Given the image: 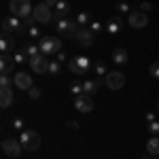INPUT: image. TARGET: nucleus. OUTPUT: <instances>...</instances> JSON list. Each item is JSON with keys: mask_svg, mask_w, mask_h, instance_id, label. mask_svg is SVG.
I'll return each mask as SVG.
<instances>
[{"mask_svg": "<svg viewBox=\"0 0 159 159\" xmlns=\"http://www.w3.org/2000/svg\"><path fill=\"white\" fill-rule=\"evenodd\" d=\"M57 2L60 0H45V4H49V7H57Z\"/></svg>", "mask_w": 159, "mask_h": 159, "instance_id": "39", "label": "nucleus"}, {"mask_svg": "<svg viewBox=\"0 0 159 159\" xmlns=\"http://www.w3.org/2000/svg\"><path fill=\"white\" fill-rule=\"evenodd\" d=\"M148 132L153 136H159V121H151L148 123Z\"/></svg>", "mask_w": 159, "mask_h": 159, "instance_id": "29", "label": "nucleus"}, {"mask_svg": "<svg viewBox=\"0 0 159 159\" xmlns=\"http://www.w3.org/2000/svg\"><path fill=\"white\" fill-rule=\"evenodd\" d=\"M9 9H11V15L19 17V19H25V17H32L34 4L30 0H11L9 2Z\"/></svg>", "mask_w": 159, "mask_h": 159, "instance_id": "1", "label": "nucleus"}, {"mask_svg": "<svg viewBox=\"0 0 159 159\" xmlns=\"http://www.w3.org/2000/svg\"><path fill=\"white\" fill-rule=\"evenodd\" d=\"M142 159H151V157H142Z\"/></svg>", "mask_w": 159, "mask_h": 159, "instance_id": "40", "label": "nucleus"}, {"mask_svg": "<svg viewBox=\"0 0 159 159\" xmlns=\"http://www.w3.org/2000/svg\"><path fill=\"white\" fill-rule=\"evenodd\" d=\"M121 25H123L121 15H115V17L108 21V25H106V32H110V34H117V32H121Z\"/></svg>", "mask_w": 159, "mask_h": 159, "instance_id": "18", "label": "nucleus"}, {"mask_svg": "<svg viewBox=\"0 0 159 159\" xmlns=\"http://www.w3.org/2000/svg\"><path fill=\"white\" fill-rule=\"evenodd\" d=\"M11 32H21V19L15 15L2 19V34H11Z\"/></svg>", "mask_w": 159, "mask_h": 159, "instance_id": "12", "label": "nucleus"}, {"mask_svg": "<svg viewBox=\"0 0 159 159\" xmlns=\"http://www.w3.org/2000/svg\"><path fill=\"white\" fill-rule=\"evenodd\" d=\"M24 51H25L28 57H34V55L40 53V47H38V45H28V47H24Z\"/></svg>", "mask_w": 159, "mask_h": 159, "instance_id": "23", "label": "nucleus"}, {"mask_svg": "<svg viewBox=\"0 0 159 159\" xmlns=\"http://www.w3.org/2000/svg\"><path fill=\"white\" fill-rule=\"evenodd\" d=\"M2 151H4V155L7 157H19L21 155V151H24V144H21V140H17V138H4L2 140Z\"/></svg>", "mask_w": 159, "mask_h": 159, "instance_id": "6", "label": "nucleus"}, {"mask_svg": "<svg viewBox=\"0 0 159 159\" xmlns=\"http://www.w3.org/2000/svg\"><path fill=\"white\" fill-rule=\"evenodd\" d=\"M13 66H17V64H15V60H13V55L2 53V60H0V72H2V74H11Z\"/></svg>", "mask_w": 159, "mask_h": 159, "instance_id": "15", "label": "nucleus"}, {"mask_svg": "<svg viewBox=\"0 0 159 159\" xmlns=\"http://www.w3.org/2000/svg\"><path fill=\"white\" fill-rule=\"evenodd\" d=\"M117 13H132V7L127 2H119L117 4Z\"/></svg>", "mask_w": 159, "mask_h": 159, "instance_id": "28", "label": "nucleus"}, {"mask_svg": "<svg viewBox=\"0 0 159 159\" xmlns=\"http://www.w3.org/2000/svg\"><path fill=\"white\" fill-rule=\"evenodd\" d=\"M91 68H93V64H91V60L85 57V55H76V57H72L70 64H68V70L72 74H85L87 70H91Z\"/></svg>", "mask_w": 159, "mask_h": 159, "instance_id": "4", "label": "nucleus"}, {"mask_svg": "<svg viewBox=\"0 0 159 159\" xmlns=\"http://www.w3.org/2000/svg\"><path fill=\"white\" fill-rule=\"evenodd\" d=\"M30 68H32V72H36V74H47L49 72V60H47V55L38 53L34 57H30Z\"/></svg>", "mask_w": 159, "mask_h": 159, "instance_id": "8", "label": "nucleus"}, {"mask_svg": "<svg viewBox=\"0 0 159 159\" xmlns=\"http://www.w3.org/2000/svg\"><path fill=\"white\" fill-rule=\"evenodd\" d=\"M68 127H70V129H79V123L76 121H68Z\"/></svg>", "mask_w": 159, "mask_h": 159, "instance_id": "37", "label": "nucleus"}, {"mask_svg": "<svg viewBox=\"0 0 159 159\" xmlns=\"http://www.w3.org/2000/svg\"><path fill=\"white\" fill-rule=\"evenodd\" d=\"M28 93H30V98H32V100L40 98V89H38V87H30V89H28Z\"/></svg>", "mask_w": 159, "mask_h": 159, "instance_id": "31", "label": "nucleus"}, {"mask_svg": "<svg viewBox=\"0 0 159 159\" xmlns=\"http://www.w3.org/2000/svg\"><path fill=\"white\" fill-rule=\"evenodd\" d=\"M104 85L108 87V89H112V91L121 89V87L125 85V74H123V72H117V70H112V72H108L106 76H104Z\"/></svg>", "mask_w": 159, "mask_h": 159, "instance_id": "9", "label": "nucleus"}, {"mask_svg": "<svg viewBox=\"0 0 159 159\" xmlns=\"http://www.w3.org/2000/svg\"><path fill=\"white\" fill-rule=\"evenodd\" d=\"M13 127L17 129V132H24L25 127H24V121L21 119H13Z\"/></svg>", "mask_w": 159, "mask_h": 159, "instance_id": "33", "label": "nucleus"}, {"mask_svg": "<svg viewBox=\"0 0 159 159\" xmlns=\"http://www.w3.org/2000/svg\"><path fill=\"white\" fill-rule=\"evenodd\" d=\"M127 24L132 25L134 30H142V28L148 25V15L142 13V11H132L127 15Z\"/></svg>", "mask_w": 159, "mask_h": 159, "instance_id": "10", "label": "nucleus"}, {"mask_svg": "<svg viewBox=\"0 0 159 159\" xmlns=\"http://www.w3.org/2000/svg\"><path fill=\"white\" fill-rule=\"evenodd\" d=\"M157 110H159V104H157Z\"/></svg>", "mask_w": 159, "mask_h": 159, "instance_id": "41", "label": "nucleus"}, {"mask_svg": "<svg viewBox=\"0 0 159 159\" xmlns=\"http://www.w3.org/2000/svg\"><path fill=\"white\" fill-rule=\"evenodd\" d=\"M61 72V61H49V74H60Z\"/></svg>", "mask_w": 159, "mask_h": 159, "instance_id": "25", "label": "nucleus"}, {"mask_svg": "<svg viewBox=\"0 0 159 159\" xmlns=\"http://www.w3.org/2000/svg\"><path fill=\"white\" fill-rule=\"evenodd\" d=\"M127 60H129V53H127V49L117 47V49L112 51V61H115V64L123 66V64H127Z\"/></svg>", "mask_w": 159, "mask_h": 159, "instance_id": "17", "label": "nucleus"}, {"mask_svg": "<svg viewBox=\"0 0 159 159\" xmlns=\"http://www.w3.org/2000/svg\"><path fill=\"white\" fill-rule=\"evenodd\" d=\"M57 61H66V53H64V51L57 53Z\"/></svg>", "mask_w": 159, "mask_h": 159, "instance_id": "38", "label": "nucleus"}, {"mask_svg": "<svg viewBox=\"0 0 159 159\" xmlns=\"http://www.w3.org/2000/svg\"><path fill=\"white\" fill-rule=\"evenodd\" d=\"M91 21H93V19H91L89 13H79V15H76V24L81 25V28H89Z\"/></svg>", "mask_w": 159, "mask_h": 159, "instance_id": "21", "label": "nucleus"}, {"mask_svg": "<svg viewBox=\"0 0 159 159\" xmlns=\"http://www.w3.org/2000/svg\"><path fill=\"white\" fill-rule=\"evenodd\" d=\"M13 60H15V64H24V61L30 60V57L25 55V51H15V53H13Z\"/></svg>", "mask_w": 159, "mask_h": 159, "instance_id": "24", "label": "nucleus"}, {"mask_svg": "<svg viewBox=\"0 0 159 159\" xmlns=\"http://www.w3.org/2000/svg\"><path fill=\"white\" fill-rule=\"evenodd\" d=\"M151 9H153V4H151V2H142V4H140V11H142V13L151 11Z\"/></svg>", "mask_w": 159, "mask_h": 159, "instance_id": "34", "label": "nucleus"}, {"mask_svg": "<svg viewBox=\"0 0 159 159\" xmlns=\"http://www.w3.org/2000/svg\"><path fill=\"white\" fill-rule=\"evenodd\" d=\"M55 28H57L60 38H74L81 25L76 24V21H72V19H68V17H64L60 21H55Z\"/></svg>", "mask_w": 159, "mask_h": 159, "instance_id": "3", "label": "nucleus"}, {"mask_svg": "<svg viewBox=\"0 0 159 159\" xmlns=\"http://www.w3.org/2000/svg\"><path fill=\"white\" fill-rule=\"evenodd\" d=\"M93 70H96V74H98V76H106V64H104V61H93Z\"/></svg>", "mask_w": 159, "mask_h": 159, "instance_id": "22", "label": "nucleus"}, {"mask_svg": "<svg viewBox=\"0 0 159 159\" xmlns=\"http://www.w3.org/2000/svg\"><path fill=\"white\" fill-rule=\"evenodd\" d=\"M11 104H13L11 87H0V106H2V108H9Z\"/></svg>", "mask_w": 159, "mask_h": 159, "instance_id": "16", "label": "nucleus"}, {"mask_svg": "<svg viewBox=\"0 0 159 159\" xmlns=\"http://www.w3.org/2000/svg\"><path fill=\"white\" fill-rule=\"evenodd\" d=\"M38 47H40V53H45V55H57L61 51V38L60 36H40Z\"/></svg>", "mask_w": 159, "mask_h": 159, "instance_id": "2", "label": "nucleus"}, {"mask_svg": "<svg viewBox=\"0 0 159 159\" xmlns=\"http://www.w3.org/2000/svg\"><path fill=\"white\" fill-rule=\"evenodd\" d=\"M32 17L36 19V24H49V21H53V11H51L49 4L40 2V4H34Z\"/></svg>", "mask_w": 159, "mask_h": 159, "instance_id": "7", "label": "nucleus"}, {"mask_svg": "<svg viewBox=\"0 0 159 159\" xmlns=\"http://www.w3.org/2000/svg\"><path fill=\"white\" fill-rule=\"evenodd\" d=\"M74 108L79 110V112H91L93 110V98H89L85 93H81V96H74Z\"/></svg>", "mask_w": 159, "mask_h": 159, "instance_id": "11", "label": "nucleus"}, {"mask_svg": "<svg viewBox=\"0 0 159 159\" xmlns=\"http://www.w3.org/2000/svg\"><path fill=\"white\" fill-rule=\"evenodd\" d=\"M11 83H15V79H11L9 74H2L0 76V87H11Z\"/></svg>", "mask_w": 159, "mask_h": 159, "instance_id": "27", "label": "nucleus"}, {"mask_svg": "<svg viewBox=\"0 0 159 159\" xmlns=\"http://www.w3.org/2000/svg\"><path fill=\"white\" fill-rule=\"evenodd\" d=\"M89 30H91L93 34H96V32H102V24H100V21H91V24H89Z\"/></svg>", "mask_w": 159, "mask_h": 159, "instance_id": "32", "label": "nucleus"}, {"mask_svg": "<svg viewBox=\"0 0 159 159\" xmlns=\"http://www.w3.org/2000/svg\"><path fill=\"white\" fill-rule=\"evenodd\" d=\"M74 40H76L81 47H93V32H91L89 28H79Z\"/></svg>", "mask_w": 159, "mask_h": 159, "instance_id": "13", "label": "nucleus"}, {"mask_svg": "<svg viewBox=\"0 0 159 159\" xmlns=\"http://www.w3.org/2000/svg\"><path fill=\"white\" fill-rule=\"evenodd\" d=\"M13 79H15V87L21 89V91H28L30 87H34L32 85V76H30L28 72H17Z\"/></svg>", "mask_w": 159, "mask_h": 159, "instance_id": "14", "label": "nucleus"}, {"mask_svg": "<svg viewBox=\"0 0 159 159\" xmlns=\"http://www.w3.org/2000/svg\"><path fill=\"white\" fill-rule=\"evenodd\" d=\"M147 153L148 155H159V136H151V138H148Z\"/></svg>", "mask_w": 159, "mask_h": 159, "instance_id": "19", "label": "nucleus"}, {"mask_svg": "<svg viewBox=\"0 0 159 159\" xmlns=\"http://www.w3.org/2000/svg\"><path fill=\"white\" fill-rule=\"evenodd\" d=\"M15 49V43H13V38H9V34H2L0 38V51L2 53H9V51Z\"/></svg>", "mask_w": 159, "mask_h": 159, "instance_id": "20", "label": "nucleus"}, {"mask_svg": "<svg viewBox=\"0 0 159 159\" xmlns=\"http://www.w3.org/2000/svg\"><path fill=\"white\" fill-rule=\"evenodd\" d=\"M144 117H147V123H151V121H157V112H147Z\"/></svg>", "mask_w": 159, "mask_h": 159, "instance_id": "35", "label": "nucleus"}, {"mask_svg": "<svg viewBox=\"0 0 159 159\" xmlns=\"http://www.w3.org/2000/svg\"><path fill=\"white\" fill-rule=\"evenodd\" d=\"M70 91H72L74 96H81V93H83V83H72Z\"/></svg>", "mask_w": 159, "mask_h": 159, "instance_id": "30", "label": "nucleus"}, {"mask_svg": "<svg viewBox=\"0 0 159 159\" xmlns=\"http://www.w3.org/2000/svg\"><path fill=\"white\" fill-rule=\"evenodd\" d=\"M148 72L153 79H159V61H153L151 66H148Z\"/></svg>", "mask_w": 159, "mask_h": 159, "instance_id": "26", "label": "nucleus"}, {"mask_svg": "<svg viewBox=\"0 0 159 159\" xmlns=\"http://www.w3.org/2000/svg\"><path fill=\"white\" fill-rule=\"evenodd\" d=\"M19 140H21L24 148H28V151H38V148H40V136H38L34 129H24V132H19Z\"/></svg>", "mask_w": 159, "mask_h": 159, "instance_id": "5", "label": "nucleus"}, {"mask_svg": "<svg viewBox=\"0 0 159 159\" xmlns=\"http://www.w3.org/2000/svg\"><path fill=\"white\" fill-rule=\"evenodd\" d=\"M28 32H30V36H38V34H40V30H38L36 25H32V28H30Z\"/></svg>", "mask_w": 159, "mask_h": 159, "instance_id": "36", "label": "nucleus"}]
</instances>
